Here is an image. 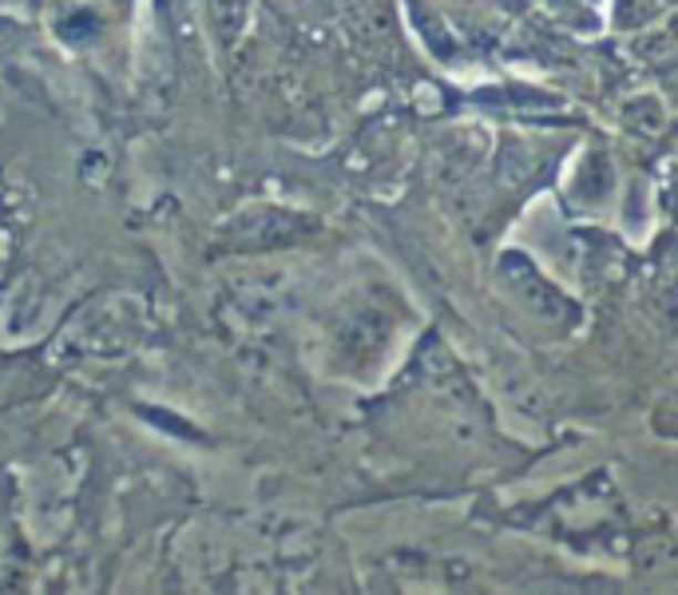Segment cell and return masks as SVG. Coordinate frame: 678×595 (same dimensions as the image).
Returning <instances> with one entry per match:
<instances>
[{
  "label": "cell",
  "instance_id": "obj_1",
  "mask_svg": "<svg viewBox=\"0 0 678 595\" xmlns=\"http://www.w3.org/2000/svg\"><path fill=\"white\" fill-rule=\"evenodd\" d=\"M301 230H306V218L278 207H263L235 218V238L246 246H282L290 238H298Z\"/></svg>",
  "mask_w": 678,
  "mask_h": 595
},
{
  "label": "cell",
  "instance_id": "obj_2",
  "mask_svg": "<svg viewBox=\"0 0 678 595\" xmlns=\"http://www.w3.org/2000/svg\"><path fill=\"white\" fill-rule=\"evenodd\" d=\"M500 270H504V278L512 283V290H516L520 298L532 306V310H547V314H552V310H559V306H564V302H559V294L536 275V266L527 263V258L508 255Z\"/></svg>",
  "mask_w": 678,
  "mask_h": 595
}]
</instances>
